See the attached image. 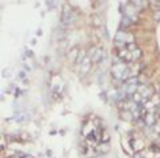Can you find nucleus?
Listing matches in <instances>:
<instances>
[{
	"instance_id": "6",
	"label": "nucleus",
	"mask_w": 160,
	"mask_h": 158,
	"mask_svg": "<svg viewBox=\"0 0 160 158\" xmlns=\"http://www.w3.org/2000/svg\"><path fill=\"white\" fill-rule=\"evenodd\" d=\"M119 116H121V119H123L124 121H133V120H134V114H133L131 110H121Z\"/></svg>"
},
{
	"instance_id": "4",
	"label": "nucleus",
	"mask_w": 160,
	"mask_h": 158,
	"mask_svg": "<svg viewBox=\"0 0 160 158\" xmlns=\"http://www.w3.org/2000/svg\"><path fill=\"white\" fill-rule=\"evenodd\" d=\"M118 56H119V59L123 60L124 63H130V61H133V59H131V52H130L129 49H126V48L119 49Z\"/></svg>"
},
{
	"instance_id": "2",
	"label": "nucleus",
	"mask_w": 160,
	"mask_h": 158,
	"mask_svg": "<svg viewBox=\"0 0 160 158\" xmlns=\"http://www.w3.org/2000/svg\"><path fill=\"white\" fill-rule=\"evenodd\" d=\"M104 57H105V53H104V51H103V48H100V46H92V48L89 49V59L92 60L93 64L101 63L103 60H104Z\"/></svg>"
},
{
	"instance_id": "14",
	"label": "nucleus",
	"mask_w": 160,
	"mask_h": 158,
	"mask_svg": "<svg viewBox=\"0 0 160 158\" xmlns=\"http://www.w3.org/2000/svg\"><path fill=\"white\" fill-rule=\"evenodd\" d=\"M99 150H100L101 153H107L108 150H110V144H108V143H104V142H103V143L99 146Z\"/></svg>"
},
{
	"instance_id": "1",
	"label": "nucleus",
	"mask_w": 160,
	"mask_h": 158,
	"mask_svg": "<svg viewBox=\"0 0 160 158\" xmlns=\"http://www.w3.org/2000/svg\"><path fill=\"white\" fill-rule=\"evenodd\" d=\"M111 75L115 79H119V81H124V79L131 78V71H130V67L126 64H119V63H115L111 67Z\"/></svg>"
},
{
	"instance_id": "8",
	"label": "nucleus",
	"mask_w": 160,
	"mask_h": 158,
	"mask_svg": "<svg viewBox=\"0 0 160 158\" xmlns=\"http://www.w3.org/2000/svg\"><path fill=\"white\" fill-rule=\"evenodd\" d=\"M144 121H145V124H146V125H149V127L155 125V123H156L155 114H153V113H146L145 116H144Z\"/></svg>"
},
{
	"instance_id": "17",
	"label": "nucleus",
	"mask_w": 160,
	"mask_h": 158,
	"mask_svg": "<svg viewBox=\"0 0 160 158\" xmlns=\"http://www.w3.org/2000/svg\"><path fill=\"white\" fill-rule=\"evenodd\" d=\"M25 75H26V74L23 72V71H21V72H19V78H25Z\"/></svg>"
},
{
	"instance_id": "9",
	"label": "nucleus",
	"mask_w": 160,
	"mask_h": 158,
	"mask_svg": "<svg viewBox=\"0 0 160 158\" xmlns=\"http://www.w3.org/2000/svg\"><path fill=\"white\" fill-rule=\"evenodd\" d=\"M64 29L62 26H59V27H56L55 29V31H53V34H52V37L55 35V40H60V38H63L64 37Z\"/></svg>"
},
{
	"instance_id": "7",
	"label": "nucleus",
	"mask_w": 160,
	"mask_h": 158,
	"mask_svg": "<svg viewBox=\"0 0 160 158\" xmlns=\"http://www.w3.org/2000/svg\"><path fill=\"white\" fill-rule=\"evenodd\" d=\"M78 56H80V51H78V48H73L71 51L69 52V54H67L69 60H70V61H73V63H75V61H77Z\"/></svg>"
},
{
	"instance_id": "11",
	"label": "nucleus",
	"mask_w": 160,
	"mask_h": 158,
	"mask_svg": "<svg viewBox=\"0 0 160 158\" xmlns=\"http://www.w3.org/2000/svg\"><path fill=\"white\" fill-rule=\"evenodd\" d=\"M140 57H141V51H140L138 48L135 49V51L131 52V59H133V61H137V60L140 59Z\"/></svg>"
},
{
	"instance_id": "15",
	"label": "nucleus",
	"mask_w": 160,
	"mask_h": 158,
	"mask_svg": "<svg viewBox=\"0 0 160 158\" xmlns=\"http://www.w3.org/2000/svg\"><path fill=\"white\" fill-rule=\"evenodd\" d=\"M153 19H155V21H157V22L160 21V11H157V12L153 14Z\"/></svg>"
},
{
	"instance_id": "16",
	"label": "nucleus",
	"mask_w": 160,
	"mask_h": 158,
	"mask_svg": "<svg viewBox=\"0 0 160 158\" xmlns=\"http://www.w3.org/2000/svg\"><path fill=\"white\" fill-rule=\"evenodd\" d=\"M134 158H144V155H141V153H137V154H134Z\"/></svg>"
},
{
	"instance_id": "3",
	"label": "nucleus",
	"mask_w": 160,
	"mask_h": 158,
	"mask_svg": "<svg viewBox=\"0 0 160 158\" xmlns=\"http://www.w3.org/2000/svg\"><path fill=\"white\" fill-rule=\"evenodd\" d=\"M60 22L64 26H69V25L74 23L75 22V14L73 12V10H70L69 7L63 8L62 10V15H60Z\"/></svg>"
},
{
	"instance_id": "10",
	"label": "nucleus",
	"mask_w": 160,
	"mask_h": 158,
	"mask_svg": "<svg viewBox=\"0 0 160 158\" xmlns=\"http://www.w3.org/2000/svg\"><path fill=\"white\" fill-rule=\"evenodd\" d=\"M103 16L101 15H97L94 16V25H96L97 27H104V21H103Z\"/></svg>"
},
{
	"instance_id": "5",
	"label": "nucleus",
	"mask_w": 160,
	"mask_h": 158,
	"mask_svg": "<svg viewBox=\"0 0 160 158\" xmlns=\"http://www.w3.org/2000/svg\"><path fill=\"white\" fill-rule=\"evenodd\" d=\"M90 65H92V60L89 59V56L85 57V59H83V61L81 63V74H83V75H85V74L90 70Z\"/></svg>"
},
{
	"instance_id": "13",
	"label": "nucleus",
	"mask_w": 160,
	"mask_h": 158,
	"mask_svg": "<svg viewBox=\"0 0 160 158\" xmlns=\"http://www.w3.org/2000/svg\"><path fill=\"white\" fill-rule=\"evenodd\" d=\"M152 7V10H153V12H157V11H160V2H151L149 3Z\"/></svg>"
},
{
	"instance_id": "12",
	"label": "nucleus",
	"mask_w": 160,
	"mask_h": 158,
	"mask_svg": "<svg viewBox=\"0 0 160 158\" xmlns=\"http://www.w3.org/2000/svg\"><path fill=\"white\" fill-rule=\"evenodd\" d=\"M138 82H140L138 76H131V78H129L126 81V84H138Z\"/></svg>"
}]
</instances>
